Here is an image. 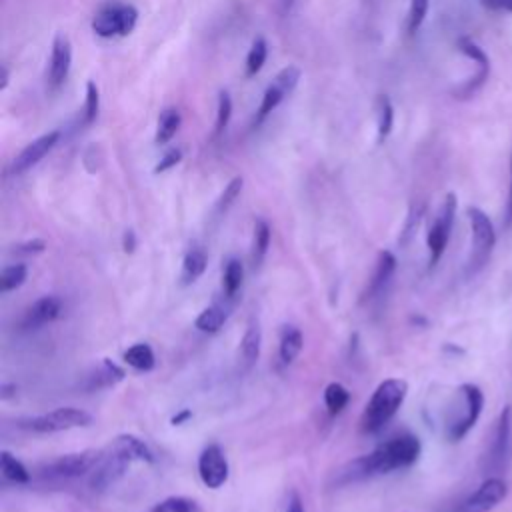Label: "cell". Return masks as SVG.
<instances>
[{
	"label": "cell",
	"mask_w": 512,
	"mask_h": 512,
	"mask_svg": "<svg viewBox=\"0 0 512 512\" xmlns=\"http://www.w3.org/2000/svg\"><path fill=\"white\" fill-rule=\"evenodd\" d=\"M422 452V444L414 434L394 436L380 446H376L370 454H364L352 460L342 472L340 482H356L380 474H388L394 470H402L412 466Z\"/></svg>",
	"instance_id": "6da1fadb"
},
{
	"label": "cell",
	"mask_w": 512,
	"mask_h": 512,
	"mask_svg": "<svg viewBox=\"0 0 512 512\" xmlns=\"http://www.w3.org/2000/svg\"><path fill=\"white\" fill-rule=\"evenodd\" d=\"M134 462H154L152 450L138 436H116L104 450H100V458L90 476V486L94 490L110 488L126 474Z\"/></svg>",
	"instance_id": "7a4b0ae2"
},
{
	"label": "cell",
	"mask_w": 512,
	"mask_h": 512,
	"mask_svg": "<svg viewBox=\"0 0 512 512\" xmlns=\"http://www.w3.org/2000/svg\"><path fill=\"white\" fill-rule=\"evenodd\" d=\"M408 394V384L400 378H388L376 386L370 400L364 406L360 426L366 434L380 432L400 410Z\"/></svg>",
	"instance_id": "3957f363"
},
{
	"label": "cell",
	"mask_w": 512,
	"mask_h": 512,
	"mask_svg": "<svg viewBox=\"0 0 512 512\" xmlns=\"http://www.w3.org/2000/svg\"><path fill=\"white\" fill-rule=\"evenodd\" d=\"M92 424V416L86 410L74 408V406H64L56 408L38 416H28L18 420V426L22 430H30L36 434H52V432H64L72 428H84Z\"/></svg>",
	"instance_id": "277c9868"
},
{
	"label": "cell",
	"mask_w": 512,
	"mask_h": 512,
	"mask_svg": "<svg viewBox=\"0 0 512 512\" xmlns=\"http://www.w3.org/2000/svg\"><path fill=\"white\" fill-rule=\"evenodd\" d=\"M138 22V10L132 4L110 2L104 4L92 18L90 26L100 38H116L128 36Z\"/></svg>",
	"instance_id": "5b68a950"
},
{
	"label": "cell",
	"mask_w": 512,
	"mask_h": 512,
	"mask_svg": "<svg viewBox=\"0 0 512 512\" xmlns=\"http://www.w3.org/2000/svg\"><path fill=\"white\" fill-rule=\"evenodd\" d=\"M466 216L472 230V254L468 260V272L476 274L492 254V248L496 244V232L490 218L480 208L470 206L466 210Z\"/></svg>",
	"instance_id": "8992f818"
},
{
	"label": "cell",
	"mask_w": 512,
	"mask_h": 512,
	"mask_svg": "<svg viewBox=\"0 0 512 512\" xmlns=\"http://www.w3.org/2000/svg\"><path fill=\"white\" fill-rule=\"evenodd\" d=\"M458 392L462 396V408L446 424V438L450 442L462 440L474 428L484 408V394L476 384H462Z\"/></svg>",
	"instance_id": "52a82bcc"
},
{
	"label": "cell",
	"mask_w": 512,
	"mask_h": 512,
	"mask_svg": "<svg viewBox=\"0 0 512 512\" xmlns=\"http://www.w3.org/2000/svg\"><path fill=\"white\" fill-rule=\"evenodd\" d=\"M298 82H300V68L284 66L274 76V80L266 86V90L262 94V100H260V106H258L256 116H254V126H260L282 104V100L294 92Z\"/></svg>",
	"instance_id": "ba28073f"
},
{
	"label": "cell",
	"mask_w": 512,
	"mask_h": 512,
	"mask_svg": "<svg viewBox=\"0 0 512 512\" xmlns=\"http://www.w3.org/2000/svg\"><path fill=\"white\" fill-rule=\"evenodd\" d=\"M456 196L450 192L446 194L430 230H428V236H426V244H428V264L430 268L438 264V260L442 258L446 246H448V240H450V232H452V226H454V216H456Z\"/></svg>",
	"instance_id": "9c48e42d"
},
{
	"label": "cell",
	"mask_w": 512,
	"mask_h": 512,
	"mask_svg": "<svg viewBox=\"0 0 512 512\" xmlns=\"http://www.w3.org/2000/svg\"><path fill=\"white\" fill-rule=\"evenodd\" d=\"M100 458V450H82L58 456L56 460L40 466V476L44 478H78L92 472Z\"/></svg>",
	"instance_id": "30bf717a"
},
{
	"label": "cell",
	"mask_w": 512,
	"mask_h": 512,
	"mask_svg": "<svg viewBox=\"0 0 512 512\" xmlns=\"http://www.w3.org/2000/svg\"><path fill=\"white\" fill-rule=\"evenodd\" d=\"M506 494H508V484L498 476H490L476 488V492H472L458 506L456 512H488L496 504H500L506 498Z\"/></svg>",
	"instance_id": "8fae6325"
},
{
	"label": "cell",
	"mask_w": 512,
	"mask_h": 512,
	"mask_svg": "<svg viewBox=\"0 0 512 512\" xmlns=\"http://www.w3.org/2000/svg\"><path fill=\"white\" fill-rule=\"evenodd\" d=\"M228 460L218 444H208L198 456V474L204 486L218 490L228 480Z\"/></svg>",
	"instance_id": "7c38bea8"
},
{
	"label": "cell",
	"mask_w": 512,
	"mask_h": 512,
	"mask_svg": "<svg viewBox=\"0 0 512 512\" xmlns=\"http://www.w3.org/2000/svg\"><path fill=\"white\" fill-rule=\"evenodd\" d=\"M60 140V130H52V132H46L42 136H38L36 140L28 142L18 154L16 158L12 160L10 164V174H24L28 172L30 168H34Z\"/></svg>",
	"instance_id": "4fadbf2b"
},
{
	"label": "cell",
	"mask_w": 512,
	"mask_h": 512,
	"mask_svg": "<svg viewBox=\"0 0 512 512\" xmlns=\"http://www.w3.org/2000/svg\"><path fill=\"white\" fill-rule=\"evenodd\" d=\"M70 66H72V44H70L68 36L56 34L52 40L50 60H48V88L50 90H58L66 82V78L70 74Z\"/></svg>",
	"instance_id": "5bb4252c"
},
{
	"label": "cell",
	"mask_w": 512,
	"mask_h": 512,
	"mask_svg": "<svg viewBox=\"0 0 512 512\" xmlns=\"http://www.w3.org/2000/svg\"><path fill=\"white\" fill-rule=\"evenodd\" d=\"M62 310V302L60 298L46 294L42 298H38L36 302H32L20 316L18 320V328L22 332H30V330H38L50 322H54L58 318Z\"/></svg>",
	"instance_id": "9a60e30c"
},
{
	"label": "cell",
	"mask_w": 512,
	"mask_h": 512,
	"mask_svg": "<svg viewBox=\"0 0 512 512\" xmlns=\"http://www.w3.org/2000/svg\"><path fill=\"white\" fill-rule=\"evenodd\" d=\"M456 46H458V50H460L464 56H468L470 60H474V62L478 64V72H476L468 82H464V84L460 86V94H462L464 98H470V96H474V94L478 92V88L488 80L490 62H488V56L484 54V50H482L472 38H468V36L458 38Z\"/></svg>",
	"instance_id": "2e32d148"
},
{
	"label": "cell",
	"mask_w": 512,
	"mask_h": 512,
	"mask_svg": "<svg viewBox=\"0 0 512 512\" xmlns=\"http://www.w3.org/2000/svg\"><path fill=\"white\" fill-rule=\"evenodd\" d=\"M510 436H512V408L504 406L496 428H494V438L490 444V452H488V466L492 470H500L506 462L508 456V446H510Z\"/></svg>",
	"instance_id": "e0dca14e"
},
{
	"label": "cell",
	"mask_w": 512,
	"mask_h": 512,
	"mask_svg": "<svg viewBox=\"0 0 512 512\" xmlns=\"http://www.w3.org/2000/svg\"><path fill=\"white\" fill-rule=\"evenodd\" d=\"M124 380V370L114 364L112 360L104 358L100 366H96L84 380V390L94 392V390H104V388H112L118 382Z\"/></svg>",
	"instance_id": "ac0fdd59"
},
{
	"label": "cell",
	"mask_w": 512,
	"mask_h": 512,
	"mask_svg": "<svg viewBox=\"0 0 512 512\" xmlns=\"http://www.w3.org/2000/svg\"><path fill=\"white\" fill-rule=\"evenodd\" d=\"M394 270H396L394 254L390 250H382L378 254V260H376V266H374V274H372L368 290H366V298L378 296L386 288V284L390 282Z\"/></svg>",
	"instance_id": "d6986e66"
},
{
	"label": "cell",
	"mask_w": 512,
	"mask_h": 512,
	"mask_svg": "<svg viewBox=\"0 0 512 512\" xmlns=\"http://www.w3.org/2000/svg\"><path fill=\"white\" fill-rule=\"evenodd\" d=\"M260 346H262V330L256 318H252L244 330V336L240 340V358L244 364V370L252 368L260 356Z\"/></svg>",
	"instance_id": "ffe728a7"
},
{
	"label": "cell",
	"mask_w": 512,
	"mask_h": 512,
	"mask_svg": "<svg viewBox=\"0 0 512 512\" xmlns=\"http://www.w3.org/2000/svg\"><path fill=\"white\" fill-rule=\"evenodd\" d=\"M304 338L302 332L296 326H284L280 332V342H278V356L282 364H292L298 354L302 352Z\"/></svg>",
	"instance_id": "44dd1931"
},
{
	"label": "cell",
	"mask_w": 512,
	"mask_h": 512,
	"mask_svg": "<svg viewBox=\"0 0 512 512\" xmlns=\"http://www.w3.org/2000/svg\"><path fill=\"white\" fill-rule=\"evenodd\" d=\"M180 124H182L180 110H178V108H172V106H170V108H164V110L160 112V116H158L154 142H156L158 146L168 144V142L176 136V132H178Z\"/></svg>",
	"instance_id": "7402d4cb"
},
{
	"label": "cell",
	"mask_w": 512,
	"mask_h": 512,
	"mask_svg": "<svg viewBox=\"0 0 512 512\" xmlns=\"http://www.w3.org/2000/svg\"><path fill=\"white\" fill-rule=\"evenodd\" d=\"M394 126V106L386 94H380L376 98V140L382 144Z\"/></svg>",
	"instance_id": "603a6c76"
},
{
	"label": "cell",
	"mask_w": 512,
	"mask_h": 512,
	"mask_svg": "<svg viewBox=\"0 0 512 512\" xmlns=\"http://www.w3.org/2000/svg\"><path fill=\"white\" fill-rule=\"evenodd\" d=\"M124 362L138 372H150L156 366V356H154V350L150 348V344L138 342V344H132L124 352Z\"/></svg>",
	"instance_id": "cb8c5ba5"
},
{
	"label": "cell",
	"mask_w": 512,
	"mask_h": 512,
	"mask_svg": "<svg viewBox=\"0 0 512 512\" xmlns=\"http://www.w3.org/2000/svg\"><path fill=\"white\" fill-rule=\"evenodd\" d=\"M270 238H272V232H270V226L266 220L258 218L254 222V236H252V250H250V260H252V266H260L262 260L266 258V252L270 248Z\"/></svg>",
	"instance_id": "d4e9b609"
},
{
	"label": "cell",
	"mask_w": 512,
	"mask_h": 512,
	"mask_svg": "<svg viewBox=\"0 0 512 512\" xmlns=\"http://www.w3.org/2000/svg\"><path fill=\"white\" fill-rule=\"evenodd\" d=\"M206 264H208V258H206V252L198 246L190 248L184 256V262H182V282L184 284H190V282H196L204 270H206Z\"/></svg>",
	"instance_id": "484cf974"
},
{
	"label": "cell",
	"mask_w": 512,
	"mask_h": 512,
	"mask_svg": "<svg viewBox=\"0 0 512 512\" xmlns=\"http://www.w3.org/2000/svg\"><path fill=\"white\" fill-rule=\"evenodd\" d=\"M228 318V308L222 306V304H212L208 308H204L198 318H196V328L200 332H208V334H214L222 328V324L226 322Z\"/></svg>",
	"instance_id": "4316f807"
},
{
	"label": "cell",
	"mask_w": 512,
	"mask_h": 512,
	"mask_svg": "<svg viewBox=\"0 0 512 512\" xmlns=\"http://www.w3.org/2000/svg\"><path fill=\"white\" fill-rule=\"evenodd\" d=\"M244 280V266L238 258H230L222 270V292L226 298H234Z\"/></svg>",
	"instance_id": "83f0119b"
},
{
	"label": "cell",
	"mask_w": 512,
	"mask_h": 512,
	"mask_svg": "<svg viewBox=\"0 0 512 512\" xmlns=\"http://www.w3.org/2000/svg\"><path fill=\"white\" fill-rule=\"evenodd\" d=\"M0 470L2 476L14 484H26L30 480V472L26 470V466L8 450L0 452Z\"/></svg>",
	"instance_id": "f1b7e54d"
},
{
	"label": "cell",
	"mask_w": 512,
	"mask_h": 512,
	"mask_svg": "<svg viewBox=\"0 0 512 512\" xmlns=\"http://www.w3.org/2000/svg\"><path fill=\"white\" fill-rule=\"evenodd\" d=\"M266 58H268V42H266L262 36H258V38L252 42V46H250V50H248V54H246V64H244L246 78L256 76V74L262 70Z\"/></svg>",
	"instance_id": "f546056e"
},
{
	"label": "cell",
	"mask_w": 512,
	"mask_h": 512,
	"mask_svg": "<svg viewBox=\"0 0 512 512\" xmlns=\"http://www.w3.org/2000/svg\"><path fill=\"white\" fill-rule=\"evenodd\" d=\"M348 400H350V392L340 382H330L324 388V404H326L330 416L340 414L346 408Z\"/></svg>",
	"instance_id": "4dcf8cb0"
},
{
	"label": "cell",
	"mask_w": 512,
	"mask_h": 512,
	"mask_svg": "<svg viewBox=\"0 0 512 512\" xmlns=\"http://www.w3.org/2000/svg\"><path fill=\"white\" fill-rule=\"evenodd\" d=\"M146 512H200L198 504L186 496H168L162 502L154 504Z\"/></svg>",
	"instance_id": "1f68e13d"
},
{
	"label": "cell",
	"mask_w": 512,
	"mask_h": 512,
	"mask_svg": "<svg viewBox=\"0 0 512 512\" xmlns=\"http://www.w3.org/2000/svg\"><path fill=\"white\" fill-rule=\"evenodd\" d=\"M26 274H28V268L26 264H10L2 270L0 274V292L6 294L10 290H16L18 286L24 284L26 280Z\"/></svg>",
	"instance_id": "d6a6232c"
},
{
	"label": "cell",
	"mask_w": 512,
	"mask_h": 512,
	"mask_svg": "<svg viewBox=\"0 0 512 512\" xmlns=\"http://www.w3.org/2000/svg\"><path fill=\"white\" fill-rule=\"evenodd\" d=\"M428 8H430V0H410L408 18H406V32L410 36H414L420 30V26L424 24Z\"/></svg>",
	"instance_id": "836d02e7"
},
{
	"label": "cell",
	"mask_w": 512,
	"mask_h": 512,
	"mask_svg": "<svg viewBox=\"0 0 512 512\" xmlns=\"http://www.w3.org/2000/svg\"><path fill=\"white\" fill-rule=\"evenodd\" d=\"M84 126H90L96 122L98 112H100V92L96 82L88 80L86 82V98H84Z\"/></svg>",
	"instance_id": "e575fe53"
},
{
	"label": "cell",
	"mask_w": 512,
	"mask_h": 512,
	"mask_svg": "<svg viewBox=\"0 0 512 512\" xmlns=\"http://www.w3.org/2000/svg\"><path fill=\"white\" fill-rule=\"evenodd\" d=\"M232 118V98L226 90L218 92V104H216V122H214V136H220L228 122Z\"/></svg>",
	"instance_id": "d590c367"
},
{
	"label": "cell",
	"mask_w": 512,
	"mask_h": 512,
	"mask_svg": "<svg viewBox=\"0 0 512 512\" xmlns=\"http://www.w3.org/2000/svg\"><path fill=\"white\" fill-rule=\"evenodd\" d=\"M242 186H244V178H242V176H234V178L226 184V188L222 190V194H220L218 200H216V212H218V214H224V212L236 202V198H238L240 192H242Z\"/></svg>",
	"instance_id": "8d00e7d4"
},
{
	"label": "cell",
	"mask_w": 512,
	"mask_h": 512,
	"mask_svg": "<svg viewBox=\"0 0 512 512\" xmlns=\"http://www.w3.org/2000/svg\"><path fill=\"white\" fill-rule=\"evenodd\" d=\"M180 160H182V150H180V148H170V150L158 160V164L154 166V174H160V172H166V170L174 168Z\"/></svg>",
	"instance_id": "74e56055"
},
{
	"label": "cell",
	"mask_w": 512,
	"mask_h": 512,
	"mask_svg": "<svg viewBox=\"0 0 512 512\" xmlns=\"http://www.w3.org/2000/svg\"><path fill=\"white\" fill-rule=\"evenodd\" d=\"M44 250H46V244H44V240H40V238L26 240V242H22V244H18V246L14 248L16 254H40V252H44Z\"/></svg>",
	"instance_id": "f35d334b"
},
{
	"label": "cell",
	"mask_w": 512,
	"mask_h": 512,
	"mask_svg": "<svg viewBox=\"0 0 512 512\" xmlns=\"http://www.w3.org/2000/svg\"><path fill=\"white\" fill-rule=\"evenodd\" d=\"M420 214H422V208H414L406 220V226H404V236H402V242H406V238L412 236V230L418 228V222H420Z\"/></svg>",
	"instance_id": "ab89813d"
},
{
	"label": "cell",
	"mask_w": 512,
	"mask_h": 512,
	"mask_svg": "<svg viewBox=\"0 0 512 512\" xmlns=\"http://www.w3.org/2000/svg\"><path fill=\"white\" fill-rule=\"evenodd\" d=\"M482 4L490 10L498 12H512V0H482Z\"/></svg>",
	"instance_id": "60d3db41"
},
{
	"label": "cell",
	"mask_w": 512,
	"mask_h": 512,
	"mask_svg": "<svg viewBox=\"0 0 512 512\" xmlns=\"http://www.w3.org/2000/svg\"><path fill=\"white\" fill-rule=\"evenodd\" d=\"M298 4V0H274V8H276V12L284 18V16H288L292 10H294V6Z\"/></svg>",
	"instance_id": "b9f144b4"
},
{
	"label": "cell",
	"mask_w": 512,
	"mask_h": 512,
	"mask_svg": "<svg viewBox=\"0 0 512 512\" xmlns=\"http://www.w3.org/2000/svg\"><path fill=\"white\" fill-rule=\"evenodd\" d=\"M504 226H506V228L512 226V162H510V194H508L506 212H504Z\"/></svg>",
	"instance_id": "7bdbcfd3"
},
{
	"label": "cell",
	"mask_w": 512,
	"mask_h": 512,
	"mask_svg": "<svg viewBox=\"0 0 512 512\" xmlns=\"http://www.w3.org/2000/svg\"><path fill=\"white\" fill-rule=\"evenodd\" d=\"M122 246H124V252H134V248H136V236H134L132 230H126V232H124Z\"/></svg>",
	"instance_id": "ee69618b"
},
{
	"label": "cell",
	"mask_w": 512,
	"mask_h": 512,
	"mask_svg": "<svg viewBox=\"0 0 512 512\" xmlns=\"http://www.w3.org/2000/svg\"><path fill=\"white\" fill-rule=\"evenodd\" d=\"M284 512H304V504H302V500H300L298 494H292V496H290L288 506H286Z\"/></svg>",
	"instance_id": "f6af8a7d"
},
{
	"label": "cell",
	"mask_w": 512,
	"mask_h": 512,
	"mask_svg": "<svg viewBox=\"0 0 512 512\" xmlns=\"http://www.w3.org/2000/svg\"><path fill=\"white\" fill-rule=\"evenodd\" d=\"M192 416V412L190 410H182L180 414H176L174 418H172V424H182L184 420H188Z\"/></svg>",
	"instance_id": "bcb514c9"
},
{
	"label": "cell",
	"mask_w": 512,
	"mask_h": 512,
	"mask_svg": "<svg viewBox=\"0 0 512 512\" xmlns=\"http://www.w3.org/2000/svg\"><path fill=\"white\" fill-rule=\"evenodd\" d=\"M16 390V386L14 384H2V400H6V398H10L12 396V392Z\"/></svg>",
	"instance_id": "7dc6e473"
},
{
	"label": "cell",
	"mask_w": 512,
	"mask_h": 512,
	"mask_svg": "<svg viewBox=\"0 0 512 512\" xmlns=\"http://www.w3.org/2000/svg\"><path fill=\"white\" fill-rule=\"evenodd\" d=\"M8 68L6 66H2V84H0V90H6V86H8Z\"/></svg>",
	"instance_id": "c3c4849f"
}]
</instances>
